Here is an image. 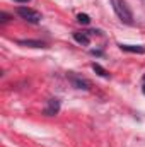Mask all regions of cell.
<instances>
[{
    "label": "cell",
    "instance_id": "obj_8",
    "mask_svg": "<svg viewBox=\"0 0 145 147\" xmlns=\"http://www.w3.org/2000/svg\"><path fill=\"white\" fill-rule=\"evenodd\" d=\"M92 70L97 74V75H101V77H109L108 70H106V69H103L99 63H92Z\"/></svg>",
    "mask_w": 145,
    "mask_h": 147
},
{
    "label": "cell",
    "instance_id": "obj_9",
    "mask_svg": "<svg viewBox=\"0 0 145 147\" xmlns=\"http://www.w3.org/2000/svg\"><path fill=\"white\" fill-rule=\"evenodd\" d=\"M77 22H80V24H89V22H91V17H89L87 14H79V16H77Z\"/></svg>",
    "mask_w": 145,
    "mask_h": 147
},
{
    "label": "cell",
    "instance_id": "obj_10",
    "mask_svg": "<svg viewBox=\"0 0 145 147\" xmlns=\"http://www.w3.org/2000/svg\"><path fill=\"white\" fill-rule=\"evenodd\" d=\"M7 21H9V14L2 12V14H0V22H7Z\"/></svg>",
    "mask_w": 145,
    "mask_h": 147
},
{
    "label": "cell",
    "instance_id": "obj_2",
    "mask_svg": "<svg viewBox=\"0 0 145 147\" xmlns=\"http://www.w3.org/2000/svg\"><path fill=\"white\" fill-rule=\"evenodd\" d=\"M17 14H19L24 21H28V22H31V24H38V22L43 19L41 12H38L34 9H29V7H19V9H17Z\"/></svg>",
    "mask_w": 145,
    "mask_h": 147
},
{
    "label": "cell",
    "instance_id": "obj_4",
    "mask_svg": "<svg viewBox=\"0 0 145 147\" xmlns=\"http://www.w3.org/2000/svg\"><path fill=\"white\" fill-rule=\"evenodd\" d=\"M58 111H60V101H58L56 98L50 99V101H48V106L44 108V115H46V116H55Z\"/></svg>",
    "mask_w": 145,
    "mask_h": 147
},
{
    "label": "cell",
    "instance_id": "obj_7",
    "mask_svg": "<svg viewBox=\"0 0 145 147\" xmlns=\"http://www.w3.org/2000/svg\"><path fill=\"white\" fill-rule=\"evenodd\" d=\"M119 48L123 51H130V53H145V48L144 46H135V45H119Z\"/></svg>",
    "mask_w": 145,
    "mask_h": 147
},
{
    "label": "cell",
    "instance_id": "obj_3",
    "mask_svg": "<svg viewBox=\"0 0 145 147\" xmlns=\"http://www.w3.org/2000/svg\"><path fill=\"white\" fill-rule=\"evenodd\" d=\"M67 79L70 80V84H72L75 89H80V91H89V89H91V82H89L87 79L77 75V74H73V72L67 74Z\"/></svg>",
    "mask_w": 145,
    "mask_h": 147
},
{
    "label": "cell",
    "instance_id": "obj_5",
    "mask_svg": "<svg viewBox=\"0 0 145 147\" xmlns=\"http://www.w3.org/2000/svg\"><path fill=\"white\" fill-rule=\"evenodd\" d=\"M73 39L77 41V43H80V45H89L91 43V34L87 33V31H75L73 33Z\"/></svg>",
    "mask_w": 145,
    "mask_h": 147
},
{
    "label": "cell",
    "instance_id": "obj_6",
    "mask_svg": "<svg viewBox=\"0 0 145 147\" xmlns=\"http://www.w3.org/2000/svg\"><path fill=\"white\" fill-rule=\"evenodd\" d=\"M17 45L21 46H29V48H46V45L43 41H38V39H19Z\"/></svg>",
    "mask_w": 145,
    "mask_h": 147
},
{
    "label": "cell",
    "instance_id": "obj_11",
    "mask_svg": "<svg viewBox=\"0 0 145 147\" xmlns=\"http://www.w3.org/2000/svg\"><path fill=\"white\" fill-rule=\"evenodd\" d=\"M142 91H144V94H145V75H144V86H142Z\"/></svg>",
    "mask_w": 145,
    "mask_h": 147
},
{
    "label": "cell",
    "instance_id": "obj_1",
    "mask_svg": "<svg viewBox=\"0 0 145 147\" xmlns=\"http://www.w3.org/2000/svg\"><path fill=\"white\" fill-rule=\"evenodd\" d=\"M111 5H113V10L116 12L118 19L125 24H132L133 22V14L130 10V7L126 5L125 0H111Z\"/></svg>",
    "mask_w": 145,
    "mask_h": 147
},
{
    "label": "cell",
    "instance_id": "obj_12",
    "mask_svg": "<svg viewBox=\"0 0 145 147\" xmlns=\"http://www.w3.org/2000/svg\"><path fill=\"white\" fill-rule=\"evenodd\" d=\"M15 2H21V3H28L29 0H15Z\"/></svg>",
    "mask_w": 145,
    "mask_h": 147
}]
</instances>
